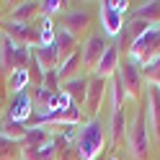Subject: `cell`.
Segmentation results:
<instances>
[{"instance_id": "obj_4", "label": "cell", "mask_w": 160, "mask_h": 160, "mask_svg": "<svg viewBox=\"0 0 160 160\" xmlns=\"http://www.w3.org/2000/svg\"><path fill=\"white\" fill-rule=\"evenodd\" d=\"M119 75H122V83H124V91L129 98H137L142 96V85H145V75H142V67L132 59H127V62L119 65Z\"/></svg>"}, {"instance_id": "obj_5", "label": "cell", "mask_w": 160, "mask_h": 160, "mask_svg": "<svg viewBox=\"0 0 160 160\" xmlns=\"http://www.w3.org/2000/svg\"><path fill=\"white\" fill-rule=\"evenodd\" d=\"M106 93H108V80L91 72V78H88V93H85V111L91 116H98V108H101Z\"/></svg>"}, {"instance_id": "obj_24", "label": "cell", "mask_w": 160, "mask_h": 160, "mask_svg": "<svg viewBox=\"0 0 160 160\" xmlns=\"http://www.w3.org/2000/svg\"><path fill=\"white\" fill-rule=\"evenodd\" d=\"M36 13H42L39 11V3H21V8H16L13 11V21H26V18H36Z\"/></svg>"}, {"instance_id": "obj_10", "label": "cell", "mask_w": 160, "mask_h": 160, "mask_svg": "<svg viewBox=\"0 0 160 160\" xmlns=\"http://www.w3.org/2000/svg\"><path fill=\"white\" fill-rule=\"evenodd\" d=\"M98 18H101V26L103 31L108 36H119L124 28V18L119 16L111 5H108V0H103V3H98Z\"/></svg>"}, {"instance_id": "obj_18", "label": "cell", "mask_w": 160, "mask_h": 160, "mask_svg": "<svg viewBox=\"0 0 160 160\" xmlns=\"http://www.w3.org/2000/svg\"><path fill=\"white\" fill-rule=\"evenodd\" d=\"M26 134H28V127H26V124L13 122V119H5L3 127H0V137L11 139V142H23Z\"/></svg>"}, {"instance_id": "obj_19", "label": "cell", "mask_w": 160, "mask_h": 160, "mask_svg": "<svg viewBox=\"0 0 160 160\" xmlns=\"http://www.w3.org/2000/svg\"><path fill=\"white\" fill-rule=\"evenodd\" d=\"M134 18H142L150 26H160V0H152V3H145L134 11Z\"/></svg>"}, {"instance_id": "obj_25", "label": "cell", "mask_w": 160, "mask_h": 160, "mask_svg": "<svg viewBox=\"0 0 160 160\" xmlns=\"http://www.w3.org/2000/svg\"><path fill=\"white\" fill-rule=\"evenodd\" d=\"M142 75H145V83H147V85L160 88V59H155L152 65H147V67L142 70Z\"/></svg>"}, {"instance_id": "obj_9", "label": "cell", "mask_w": 160, "mask_h": 160, "mask_svg": "<svg viewBox=\"0 0 160 160\" xmlns=\"http://www.w3.org/2000/svg\"><path fill=\"white\" fill-rule=\"evenodd\" d=\"M147 127L150 137L160 139V88L147 85Z\"/></svg>"}, {"instance_id": "obj_1", "label": "cell", "mask_w": 160, "mask_h": 160, "mask_svg": "<svg viewBox=\"0 0 160 160\" xmlns=\"http://www.w3.org/2000/svg\"><path fill=\"white\" fill-rule=\"evenodd\" d=\"M106 147V127L98 116H91L75 134L78 160H96Z\"/></svg>"}, {"instance_id": "obj_21", "label": "cell", "mask_w": 160, "mask_h": 160, "mask_svg": "<svg viewBox=\"0 0 160 160\" xmlns=\"http://www.w3.org/2000/svg\"><path fill=\"white\" fill-rule=\"evenodd\" d=\"M54 34L57 26L52 23L49 16H42V28H39V47H52L54 44Z\"/></svg>"}, {"instance_id": "obj_2", "label": "cell", "mask_w": 160, "mask_h": 160, "mask_svg": "<svg viewBox=\"0 0 160 160\" xmlns=\"http://www.w3.org/2000/svg\"><path fill=\"white\" fill-rule=\"evenodd\" d=\"M127 59L137 62L142 70L147 65H152L155 59H160V26H152L147 34L132 39L129 52H127Z\"/></svg>"}, {"instance_id": "obj_23", "label": "cell", "mask_w": 160, "mask_h": 160, "mask_svg": "<svg viewBox=\"0 0 160 160\" xmlns=\"http://www.w3.org/2000/svg\"><path fill=\"white\" fill-rule=\"evenodd\" d=\"M124 28L129 31V36H132V39H137V36L147 34L152 26H150L147 21H142V18H134V16H132V21H129V23H124Z\"/></svg>"}, {"instance_id": "obj_11", "label": "cell", "mask_w": 160, "mask_h": 160, "mask_svg": "<svg viewBox=\"0 0 160 160\" xmlns=\"http://www.w3.org/2000/svg\"><path fill=\"white\" fill-rule=\"evenodd\" d=\"M127 111H124V106H111V119H108V142L111 145H119V139H124L127 137Z\"/></svg>"}, {"instance_id": "obj_12", "label": "cell", "mask_w": 160, "mask_h": 160, "mask_svg": "<svg viewBox=\"0 0 160 160\" xmlns=\"http://www.w3.org/2000/svg\"><path fill=\"white\" fill-rule=\"evenodd\" d=\"M119 44H108L106 47V52H103V57L98 59V65H96V70L93 72L96 75H101V78H114L116 75V67H119Z\"/></svg>"}, {"instance_id": "obj_3", "label": "cell", "mask_w": 160, "mask_h": 160, "mask_svg": "<svg viewBox=\"0 0 160 160\" xmlns=\"http://www.w3.org/2000/svg\"><path fill=\"white\" fill-rule=\"evenodd\" d=\"M127 139H129V152L134 160H147L150 152V127H147V114L137 111L132 124L127 129Z\"/></svg>"}, {"instance_id": "obj_28", "label": "cell", "mask_w": 160, "mask_h": 160, "mask_svg": "<svg viewBox=\"0 0 160 160\" xmlns=\"http://www.w3.org/2000/svg\"><path fill=\"white\" fill-rule=\"evenodd\" d=\"M111 160H119V158H111Z\"/></svg>"}, {"instance_id": "obj_26", "label": "cell", "mask_w": 160, "mask_h": 160, "mask_svg": "<svg viewBox=\"0 0 160 160\" xmlns=\"http://www.w3.org/2000/svg\"><path fill=\"white\" fill-rule=\"evenodd\" d=\"M62 0H42L39 3V11H42V16H52V13H57V11H62Z\"/></svg>"}, {"instance_id": "obj_7", "label": "cell", "mask_w": 160, "mask_h": 160, "mask_svg": "<svg viewBox=\"0 0 160 160\" xmlns=\"http://www.w3.org/2000/svg\"><path fill=\"white\" fill-rule=\"evenodd\" d=\"M106 47H108V44H106V39H103V36H98V34H91V36L85 39V44L80 47V57H83V65L91 70V72L96 70L98 59L103 57Z\"/></svg>"}, {"instance_id": "obj_13", "label": "cell", "mask_w": 160, "mask_h": 160, "mask_svg": "<svg viewBox=\"0 0 160 160\" xmlns=\"http://www.w3.org/2000/svg\"><path fill=\"white\" fill-rule=\"evenodd\" d=\"M54 49H57V54H59V62H62V59H67L70 54H75L78 49H80L78 36H75V34H70L67 28L59 26V28H57V34H54Z\"/></svg>"}, {"instance_id": "obj_6", "label": "cell", "mask_w": 160, "mask_h": 160, "mask_svg": "<svg viewBox=\"0 0 160 160\" xmlns=\"http://www.w3.org/2000/svg\"><path fill=\"white\" fill-rule=\"evenodd\" d=\"M3 31H5L8 39H13L16 44H23V47L39 44V31L34 28L31 21H13L11 18L8 23H3Z\"/></svg>"}, {"instance_id": "obj_17", "label": "cell", "mask_w": 160, "mask_h": 160, "mask_svg": "<svg viewBox=\"0 0 160 160\" xmlns=\"http://www.w3.org/2000/svg\"><path fill=\"white\" fill-rule=\"evenodd\" d=\"M88 23H91V13H88V11H70L65 16V21H62V28H67L70 34L78 36Z\"/></svg>"}, {"instance_id": "obj_27", "label": "cell", "mask_w": 160, "mask_h": 160, "mask_svg": "<svg viewBox=\"0 0 160 160\" xmlns=\"http://www.w3.org/2000/svg\"><path fill=\"white\" fill-rule=\"evenodd\" d=\"M108 5H111L119 16H124V13L129 11V5H132V3H127V0H108Z\"/></svg>"}, {"instance_id": "obj_20", "label": "cell", "mask_w": 160, "mask_h": 160, "mask_svg": "<svg viewBox=\"0 0 160 160\" xmlns=\"http://www.w3.org/2000/svg\"><path fill=\"white\" fill-rule=\"evenodd\" d=\"M80 62H83V57H80V49H78L75 54H70L67 59L59 62V67L54 70V72H57V80H70V78H75V70H78Z\"/></svg>"}, {"instance_id": "obj_15", "label": "cell", "mask_w": 160, "mask_h": 160, "mask_svg": "<svg viewBox=\"0 0 160 160\" xmlns=\"http://www.w3.org/2000/svg\"><path fill=\"white\" fill-rule=\"evenodd\" d=\"M62 91L72 98V103H83L85 106V93H88V78L85 75H75L62 83Z\"/></svg>"}, {"instance_id": "obj_14", "label": "cell", "mask_w": 160, "mask_h": 160, "mask_svg": "<svg viewBox=\"0 0 160 160\" xmlns=\"http://www.w3.org/2000/svg\"><path fill=\"white\" fill-rule=\"evenodd\" d=\"M31 57L36 59V65L42 67V75L44 72H52V70L59 67V54H57L54 44L52 47H36L34 52H31Z\"/></svg>"}, {"instance_id": "obj_22", "label": "cell", "mask_w": 160, "mask_h": 160, "mask_svg": "<svg viewBox=\"0 0 160 160\" xmlns=\"http://www.w3.org/2000/svg\"><path fill=\"white\" fill-rule=\"evenodd\" d=\"M28 80H31V72H28V70H13V72L8 75V85H11L13 93H21V91H26Z\"/></svg>"}, {"instance_id": "obj_8", "label": "cell", "mask_w": 160, "mask_h": 160, "mask_svg": "<svg viewBox=\"0 0 160 160\" xmlns=\"http://www.w3.org/2000/svg\"><path fill=\"white\" fill-rule=\"evenodd\" d=\"M28 116H34V98L28 96L26 91H21V93H13L11 103H8V119H13V122L23 124Z\"/></svg>"}, {"instance_id": "obj_16", "label": "cell", "mask_w": 160, "mask_h": 160, "mask_svg": "<svg viewBox=\"0 0 160 160\" xmlns=\"http://www.w3.org/2000/svg\"><path fill=\"white\" fill-rule=\"evenodd\" d=\"M57 155H59L57 137H52L44 147H39V150H34V147H23L21 150V158L23 160H57Z\"/></svg>"}]
</instances>
